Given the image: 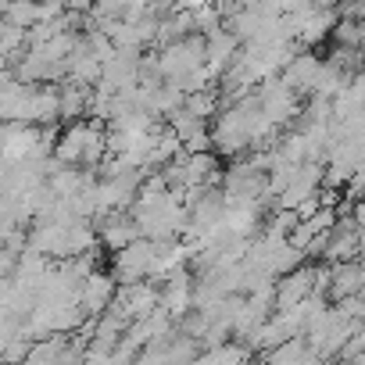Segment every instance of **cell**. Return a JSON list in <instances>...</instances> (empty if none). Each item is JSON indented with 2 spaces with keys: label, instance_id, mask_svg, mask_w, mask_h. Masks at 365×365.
I'll return each instance as SVG.
<instances>
[{
  "label": "cell",
  "instance_id": "cell-13",
  "mask_svg": "<svg viewBox=\"0 0 365 365\" xmlns=\"http://www.w3.org/2000/svg\"><path fill=\"white\" fill-rule=\"evenodd\" d=\"M15 265H19V255L8 251V247H0V279H11Z\"/></svg>",
  "mask_w": 365,
  "mask_h": 365
},
{
  "label": "cell",
  "instance_id": "cell-6",
  "mask_svg": "<svg viewBox=\"0 0 365 365\" xmlns=\"http://www.w3.org/2000/svg\"><path fill=\"white\" fill-rule=\"evenodd\" d=\"M361 255V230H344V226H329V244L322 251V262H347Z\"/></svg>",
  "mask_w": 365,
  "mask_h": 365
},
{
  "label": "cell",
  "instance_id": "cell-2",
  "mask_svg": "<svg viewBox=\"0 0 365 365\" xmlns=\"http://www.w3.org/2000/svg\"><path fill=\"white\" fill-rule=\"evenodd\" d=\"M319 65H322V58H315V54H308V51H297V54L279 68V79H283L297 97H308V93H312V86H315Z\"/></svg>",
  "mask_w": 365,
  "mask_h": 365
},
{
  "label": "cell",
  "instance_id": "cell-11",
  "mask_svg": "<svg viewBox=\"0 0 365 365\" xmlns=\"http://www.w3.org/2000/svg\"><path fill=\"white\" fill-rule=\"evenodd\" d=\"M329 33L336 47H361V19H336Z\"/></svg>",
  "mask_w": 365,
  "mask_h": 365
},
{
  "label": "cell",
  "instance_id": "cell-9",
  "mask_svg": "<svg viewBox=\"0 0 365 365\" xmlns=\"http://www.w3.org/2000/svg\"><path fill=\"white\" fill-rule=\"evenodd\" d=\"M182 108H187L190 115H197V118H215L219 115V93H215V86H208V90H194V93H187L182 97Z\"/></svg>",
  "mask_w": 365,
  "mask_h": 365
},
{
  "label": "cell",
  "instance_id": "cell-7",
  "mask_svg": "<svg viewBox=\"0 0 365 365\" xmlns=\"http://www.w3.org/2000/svg\"><path fill=\"white\" fill-rule=\"evenodd\" d=\"M251 358V351L240 344V340H222V344H212V347H205V351H197V358L194 361H215V365H226V361H247Z\"/></svg>",
  "mask_w": 365,
  "mask_h": 365
},
{
  "label": "cell",
  "instance_id": "cell-4",
  "mask_svg": "<svg viewBox=\"0 0 365 365\" xmlns=\"http://www.w3.org/2000/svg\"><path fill=\"white\" fill-rule=\"evenodd\" d=\"M237 51H240V40H237L226 26H219V29L205 33V65L215 72V79H219V72L237 58Z\"/></svg>",
  "mask_w": 365,
  "mask_h": 365
},
{
  "label": "cell",
  "instance_id": "cell-3",
  "mask_svg": "<svg viewBox=\"0 0 365 365\" xmlns=\"http://www.w3.org/2000/svg\"><path fill=\"white\" fill-rule=\"evenodd\" d=\"M115 287H118V283H115L111 272H101V269L86 272V276H83V287H79V304L86 308V315L104 312L108 301L115 297Z\"/></svg>",
  "mask_w": 365,
  "mask_h": 365
},
{
  "label": "cell",
  "instance_id": "cell-14",
  "mask_svg": "<svg viewBox=\"0 0 365 365\" xmlns=\"http://www.w3.org/2000/svg\"><path fill=\"white\" fill-rule=\"evenodd\" d=\"M11 165H15V161H8L4 154H0V194L11 187Z\"/></svg>",
  "mask_w": 365,
  "mask_h": 365
},
{
  "label": "cell",
  "instance_id": "cell-12",
  "mask_svg": "<svg viewBox=\"0 0 365 365\" xmlns=\"http://www.w3.org/2000/svg\"><path fill=\"white\" fill-rule=\"evenodd\" d=\"M190 15H194V33H212V29H219V26H222V19H219L215 4H201V8H194Z\"/></svg>",
  "mask_w": 365,
  "mask_h": 365
},
{
  "label": "cell",
  "instance_id": "cell-5",
  "mask_svg": "<svg viewBox=\"0 0 365 365\" xmlns=\"http://www.w3.org/2000/svg\"><path fill=\"white\" fill-rule=\"evenodd\" d=\"M365 287V272L358 258L347 262H329V287H326V301H336L344 294H358Z\"/></svg>",
  "mask_w": 365,
  "mask_h": 365
},
{
  "label": "cell",
  "instance_id": "cell-15",
  "mask_svg": "<svg viewBox=\"0 0 365 365\" xmlns=\"http://www.w3.org/2000/svg\"><path fill=\"white\" fill-rule=\"evenodd\" d=\"M201 4H212V0H175V8H187V11H194Z\"/></svg>",
  "mask_w": 365,
  "mask_h": 365
},
{
  "label": "cell",
  "instance_id": "cell-1",
  "mask_svg": "<svg viewBox=\"0 0 365 365\" xmlns=\"http://www.w3.org/2000/svg\"><path fill=\"white\" fill-rule=\"evenodd\" d=\"M150 258H154V240H147V237H133L125 247L111 251V276H115V283L143 279L147 269H150Z\"/></svg>",
  "mask_w": 365,
  "mask_h": 365
},
{
  "label": "cell",
  "instance_id": "cell-10",
  "mask_svg": "<svg viewBox=\"0 0 365 365\" xmlns=\"http://www.w3.org/2000/svg\"><path fill=\"white\" fill-rule=\"evenodd\" d=\"M4 19L8 26H19V29H29L33 22H40V11H36V0H8L4 8Z\"/></svg>",
  "mask_w": 365,
  "mask_h": 365
},
{
  "label": "cell",
  "instance_id": "cell-8",
  "mask_svg": "<svg viewBox=\"0 0 365 365\" xmlns=\"http://www.w3.org/2000/svg\"><path fill=\"white\" fill-rule=\"evenodd\" d=\"M347 76H351V72H344L340 65H333V61H322V65H319V76H315V86H312V93H319V97H333V93H340V90H344Z\"/></svg>",
  "mask_w": 365,
  "mask_h": 365
}]
</instances>
